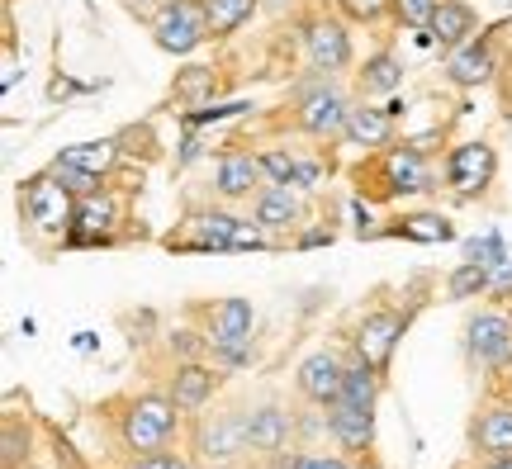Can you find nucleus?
Masks as SVG:
<instances>
[{
  "label": "nucleus",
  "mask_w": 512,
  "mask_h": 469,
  "mask_svg": "<svg viewBox=\"0 0 512 469\" xmlns=\"http://www.w3.org/2000/svg\"><path fill=\"white\" fill-rule=\"evenodd\" d=\"M470 441L484 460H512V398H498L475 417Z\"/></svg>",
  "instance_id": "nucleus-13"
},
{
  "label": "nucleus",
  "mask_w": 512,
  "mask_h": 469,
  "mask_svg": "<svg viewBox=\"0 0 512 469\" xmlns=\"http://www.w3.org/2000/svg\"><path fill=\"white\" fill-rule=\"evenodd\" d=\"M162 5L166 0H124V10L128 15H138V19H157L162 15Z\"/></svg>",
  "instance_id": "nucleus-41"
},
{
  "label": "nucleus",
  "mask_w": 512,
  "mask_h": 469,
  "mask_svg": "<svg viewBox=\"0 0 512 469\" xmlns=\"http://www.w3.org/2000/svg\"><path fill=\"white\" fill-rule=\"evenodd\" d=\"M465 356L475 370H512V313L503 308H479L465 323Z\"/></svg>",
  "instance_id": "nucleus-3"
},
{
  "label": "nucleus",
  "mask_w": 512,
  "mask_h": 469,
  "mask_svg": "<svg viewBox=\"0 0 512 469\" xmlns=\"http://www.w3.org/2000/svg\"><path fill=\"white\" fill-rule=\"evenodd\" d=\"M489 294H512V256L503 266H494V289H489Z\"/></svg>",
  "instance_id": "nucleus-42"
},
{
  "label": "nucleus",
  "mask_w": 512,
  "mask_h": 469,
  "mask_svg": "<svg viewBox=\"0 0 512 469\" xmlns=\"http://www.w3.org/2000/svg\"><path fill=\"white\" fill-rule=\"evenodd\" d=\"M48 176H53L62 190H72L76 199H86V195H95L100 190V181L105 176H95V171H81V166H72L67 157H53V166H48Z\"/></svg>",
  "instance_id": "nucleus-29"
},
{
  "label": "nucleus",
  "mask_w": 512,
  "mask_h": 469,
  "mask_svg": "<svg viewBox=\"0 0 512 469\" xmlns=\"http://www.w3.org/2000/svg\"><path fill=\"white\" fill-rule=\"evenodd\" d=\"M204 91H214V72H209V67H190V72L176 81V95H181V100H200Z\"/></svg>",
  "instance_id": "nucleus-35"
},
{
  "label": "nucleus",
  "mask_w": 512,
  "mask_h": 469,
  "mask_svg": "<svg viewBox=\"0 0 512 469\" xmlns=\"http://www.w3.org/2000/svg\"><path fill=\"white\" fill-rule=\"evenodd\" d=\"M294 460H299V455H294V451H280V455H266V469H294Z\"/></svg>",
  "instance_id": "nucleus-45"
},
{
  "label": "nucleus",
  "mask_w": 512,
  "mask_h": 469,
  "mask_svg": "<svg viewBox=\"0 0 512 469\" xmlns=\"http://www.w3.org/2000/svg\"><path fill=\"white\" fill-rule=\"evenodd\" d=\"M124 469H195V460L176 451H152V455H128Z\"/></svg>",
  "instance_id": "nucleus-33"
},
{
  "label": "nucleus",
  "mask_w": 512,
  "mask_h": 469,
  "mask_svg": "<svg viewBox=\"0 0 512 469\" xmlns=\"http://www.w3.org/2000/svg\"><path fill=\"white\" fill-rule=\"evenodd\" d=\"M337 5H342L356 24H375L384 10H394V0H337Z\"/></svg>",
  "instance_id": "nucleus-37"
},
{
  "label": "nucleus",
  "mask_w": 512,
  "mask_h": 469,
  "mask_svg": "<svg viewBox=\"0 0 512 469\" xmlns=\"http://www.w3.org/2000/svg\"><path fill=\"white\" fill-rule=\"evenodd\" d=\"M470 34H475V10L465 0H441L432 15V38L446 48H460V43H470Z\"/></svg>",
  "instance_id": "nucleus-22"
},
{
  "label": "nucleus",
  "mask_w": 512,
  "mask_h": 469,
  "mask_svg": "<svg viewBox=\"0 0 512 469\" xmlns=\"http://www.w3.org/2000/svg\"><path fill=\"white\" fill-rule=\"evenodd\" d=\"M261 0H204V15H209V38H228L233 29H242Z\"/></svg>",
  "instance_id": "nucleus-24"
},
{
  "label": "nucleus",
  "mask_w": 512,
  "mask_h": 469,
  "mask_svg": "<svg viewBox=\"0 0 512 469\" xmlns=\"http://www.w3.org/2000/svg\"><path fill=\"white\" fill-rule=\"evenodd\" d=\"M389 233H394V237H413V242H451V237H456V228H451L441 214H408V218H399Z\"/></svg>",
  "instance_id": "nucleus-27"
},
{
  "label": "nucleus",
  "mask_w": 512,
  "mask_h": 469,
  "mask_svg": "<svg viewBox=\"0 0 512 469\" xmlns=\"http://www.w3.org/2000/svg\"><path fill=\"white\" fill-rule=\"evenodd\" d=\"M19 204H24V218L34 223L38 233H67L72 228L76 195L62 190L48 171H38V176H29V181L19 185Z\"/></svg>",
  "instance_id": "nucleus-4"
},
{
  "label": "nucleus",
  "mask_w": 512,
  "mask_h": 469,
  "mask_svg": "<svg viewBox=\"0 0 512 469\" xmlns=\"http://www.w3.org/2000/svg\"><path fill=\"white\" fill-rule=\"evenodd\" d=\"M494 171H498V157L489 143H460L446 157V181L456 185L460 195H479L484 185L494 181Z\"/></svg>",
  "instance_id": "nucleus-10"
},
{
  "label": "nucleus",
  "mask_w": 512,
  "mask_h": 469,
  "mask_svg": "<svg viewBox=\"0 0 512 469\" xmlns=\"http://www.w3.org/2000/svg\"><path fill=\"white\" fill-rule=\"evenodd\" d=\"M152 34L162 53H195L204 38H209V15H204V0H166L162 15L152 19Z\"/></svg>",
  "instance_id": "nucleus-5"
},
{
  "label": "nucleus",
  "mask_w": 512,
  "mask_h": 469,
  "mask_svg": "<svg viewBox=\"0 0 512 469\" xmlns=\"http://www.w3.org/2000/svg\"><path fill=\"white\" fill-rule=\"evenodd\" d=\"M342 379H347V361L337 351H313L294 370V389L309 398L313 408H328L342 398Z\"/></svg>",
  "instance_id": "nucleus-8"
},
{
  "label": "nucleus",
  "mask_w": 512,
  "mask_h": 469,
  "mask_svg": "<svg viewBox=\"0 0 512 469\" xmlns=\"http://www.w3.org/2000/svg\"><path fill=\"white\" fill-rule=\"evenodd\" d=\"M328 436L347 455H366L375 441V408H356L347 398L328 403Z\"/></svg>",
  "instance_id": "nucleus-11"
},
{
  "label": "nucleus",
  "mask_w": 512,
  "mask_h": 469,
  "mask_svg": "<svg viewBox=\"0 0 512 469\" xmlns=\"http://www.w3.org/2000/svg\"><path fill=\"white\" fill-rule=\"evenodd\" d=\"M403 327H408V318L403 313H394V308H375V313H366L361 318V327H356V337H351V346H356V356L366 365H375V370H389V361H394V351H399V337Z\"/></svg>",
  "instance_id": "nucleus-7"
},
{
  "label": "nucleus",
  "mask_w": 512,
  "mask_h": 469,
  "mask_svg": "<svg viewBox=\"0 0 512 469\" xmlns=\"http://www.w3.org/2000/svg\"><path fill=\"white\" fill-rule=\"evenodd\" d=\"M261 166H266V176H271L275 185H299V181H304V162H299V157H290V152H266V157H261Z\"/></svg>",
  "instance_id": "nucleus-31"
},
{
  "label": "nucleus",
  "mask_w": 512,
  "mask_h": 469,
  "mask_svg": "<svg viewBox=\"0 0 512 469\" xmlns=\"http://www.w3.org/2000/svg\"><path fill=\"white\" fill-rule=\"evenodd\" d=\"M252 218L275 233V228H290L299 223V195H294V185H266V190H256V204H252Z\"/></svg>",
  "instance_id": "nucleus-21"
},
{
  "label": "nucleus",
  "mask_w": 512,
  "mask_h": 469,
  "mask_svg": "<svg viewBox=\"0 0 512 469\" xmlns=\"http://www.w3.org/2000/svg\"><path fill=\"white\" fill-rule=\"evenodd\" d=\"M252 323H256V308L247 299H223L214 313H209V346H238L252 342Z\"/></svg>",
  "instance_id": "nucleus-18"
},
{
  "label": "nucleus",
  "mask_w": 512,
  "mask_h": 469,
  "mask_svg": "<svg viewBox=\"0 0 512 469\" xmlns=\"http://www.w3.org/2000/svg\"><path fill=\"white\" fill-rule=\"evenodd\" d=\"M242 109H252V105H242V100H233V105H214V109H190V114H185V128L219 124V119H233V114H242Z\"/></svg>",
  "instance_id": "nucleus-36"
},
{
  "label": "nucleus",
  "mask_w": 512,
  "mask_h": 469,
  "mask_svg": "<svg viewBox=\"0 0 512 469\" xmlns=\"http://www.w3.org/2000/svg\"><path fill=\"white\" fill-rule=\"evenodd\" d=\"M24 469H38V465H24Z\"/></svg>",
  "instance_id": "nucleus-49"
},
{
  "label": "nucleus",
  "mask_w": 512,
  "mask_h": 469,
  "mask_svg": "<svg viewBox=\"0 0 512 469\" xmlns=\"http://www.w3.org/2000/svg\"><path fill=\"white\" fill-rule=\"evenodd\" d=\"M261 247H271V237L261 223H238V233H233V252H261Z\"/></svg>",
  "instance_id": "nucleus-38"
},
{
  "label": "nucleus",
  "mask_w": 512,
  "mask_h": 469,
  "mask_svg": "<svg viewBox=\"0 0 512 469\" xmlns=\"http://www.w3.org/2000/svg\"><path fill=\"white\" fill-rule=\"evenodd\" d=\"M389 133H394V109H351L342 138L356 147H384Z\"/></svg>",
  "instance_id": "nucleus-23"
},
{
  "label": "nucleus",
  "mask_w": 512,
  "mask_h": 469,
  "mask_svg": "<svg viewBox=\"0 0 512 469\" xmlns=\"http://www.w3.org/2000/svg\"><path fill=\"white\" fill-rule=\"evenodd\" d=\"M384 181H389L394 195H422V190H432L427 157H422L418 147H394L389 162H384Z\"/></svg>",
  "instance_id": "nucleus-19"
},
{
  "label": "nucleus",
  "mask_w": 512,
  "mask_h": 469,
  "mask_svg": "<svg viewBox=\"0 0 512 469\" xmlns=\"http://www.w3.org/2000/svg\"><path fill=\"white\" fill-rule=\"evenodd\" d=\"M294 469H351V460H342V455H299Z\"/></svg>",
  "instance_id": "nucleus-40"
},
{
  "label": "nucleus",
  "mask_w": 512,
  "mask_h": 469,
  "mask_svg": "<svg viewBox=\"0 0 512 469\" xmlns=\"http://www.w3.org/2000/svg\"><path fill=\"white\" fill-rule=\"evenodd\" d=\"M261 176H266L261 157H252V152H223L219 171H214V190H219V199H252Z\"/></svg>",
  "instance_id": "nucleus-17"
},
{
  "label": "nucleus",
  "mask_w": 512,
  "mask_h": 469,
  "mask_svg": "<svg viewBox=\"0 0 512 469\" xmlns=\"http://www.w3.org/2000/svg\"><path fill=\"white\" fill-rule=\"evenodd\" d=\"M489 289H494V271H489L484 261H460L456 271H451V280H446V294H451L456 304L479 299V294H489Z\"/></svg>",
  "instance_id": "nucleus-26"
},
{
  "label": "nucleus",
  "mask_w": 512,
  "mask_h": 469,
  "mask_svg": "<svg viewBox=\"0 0 512 469\" xmlns=\"http://www.w3.org/2000/svg\"><path fill=\"white\" fill-rule=\"evenodd\" d=\"M347 114H351L347 95L337 91L328 76L299 91V128L313 133V138H337V133H347Z\"/></svg>",
  "instance_id": "nucleus-6"
},
{
  "label": "nucleus",
  "mask_w": 512,
  "mask_h": 469,
  "mask_svg": "<svg viewBox=\"0 0 512 469\" xmlns=\"http://www.w3.org/2000/svg\"><path fill=\"white\" fill-rule=\"evenodd\" d=\"M190 451H195V465L238 469L242 460L252 455V441H247V408L195 413V422H190Z\"/></svg>",
  "instance_id": "nucleus-1"
},
{
  "label": "nucleus",
  "mask_w": 512,
  "mask_h": 469,
  "mask_svg": "<svg viewBox=\"0 0 512 469\" xmlns=\"http://www.w3.org/2000/svg\"><path fill=\"white\" fill-rule=\"evenodd\" d=\"M119 223V199L95 190V195L76 199V214H72V228H67V247H105Z\"/></svg>",
  "instance_id": "nucleus-9"
},
{
  "label": "nucleus",
  "mask_w": 512,
  "mask_h": 469,
  "mask_svg": "<svg viewBox=\"0 0 512 469\" xmlns=\"http://www.w3.org/2000/svg\"><path fill=\"white\" fill-rule=\"evenodd\" d=\"M489 469H512V460H489Z\"/></svg>",
  "instance_id": "nucleus-47"
},
{
  "label": "nucleus",
  "mask_w": 512,
  "mask_h": 469,
  "mask_svg": "<svg viewBox=\"0 0 512 469\" xmlns=\"http://www.w3.org/2000/svg\"><path fill=\"white\" fill-rule=\"evenodd\" d=\"M508 398H512V375H508Z\"/></svg>",
  "instance_id": "nucleus-48"
},
{
  "label": "nucleus",
  "mask_w": 512,
  "mask_h": 469,
  "mask_svg": "<svg viewBox=\"0 0 512 469\" xmlns=\"http://www.w3.org/2000/svg\"><path fill=\"white\" fill-rule=\"evenodd\" d=\"M441 0H394V15L408 29H432V15H437Z\"/></svg>",
  "instance_id": "nucleus-32"
},
{
  "label": "nucleus",
  "mask_w": 512,
  "mask_h": 469,
  "mask_svg": "<svg viewBox=\"0 0 512 469\" xmlns=\"http://www.w3.org/2000/svg\"><path fill=\"white\" fill-rule=\"evenodd\" d=\"M214 351V365H223V370H238V365L252 361V342H238V346H209Z\"/></svg>",
  "instance_id": "nucleus-39"
},
{
  "label": "nucleus",
  "mask_w": 512,
  "mask_h": 469,
  "mask_svg": "<svg viewBox=\"0 0 512 469\" xmlns=\"http://www.w3.org/2000/svg\"><path fill=\"white\" fill-rule=\"evenodd\" d=\"M195 157H200V138L190 133V138H181V152H176V166H190V162H195Z\"/></svg>",
  "instance_id": "nucleus-44"
},
{
  "label": "nucleus",
  "mask_w": 512,
  "mask_h": 469,
  "mask_svg": "<svg viewBox=\"0 0 512 469\" xmlns=\"http://www.w3.org/2000/svg\"><path fill=\"white\" fill-rule=\"evenodd\" d=\"M238 223L242 218L233 214H223V209H204V214H190V233L195 237H171L166 247H176V252H233V233H238Z\"/></svg>",
  "instance_id": "nucleus-12"
},
{
  "label": "nucleus",
  "mask_w": 512,
  "mask_h": 469,
  "mask_svg": "<svg viewBox=\"0 0 512 469\" xmlns=\"http://www.w3.org/2000/svg\"><path fill=\"white\" fill-rule=\"evenodd\" d=\"M328 242H332V233H323V228H313V233L299 237V247H328Z\"/></svg>",
  "instance_id": "nucleus-46"
},
{
  "label": "nucleus",
  "mask_w": 512,
  "mask_h": 469,
  "mask_svg": "<svg viewBox=\"0 0 512 469\" xmlns=\"http://www.w3.org/2000/svg\"><path fill=\"white\" fill-rule=\"evenodd\" d=\"M247 441H252L256 455H280L290 451L294 441V417L280 408V403H261L247 413Z\"/></svg>",
  "instance_id": "nucleus-15"
},
{
  "label": "nucleus",
  "mask_w": 512,
  "mask_h": 469,
  "mask_svg": "<svg viewBox=\"0 0 512 469\" xmlns=\"http://www.w3.org/2000/svg\"><path fill=\"white\" fill-rule=\"evenodd\" d=\"M171 346L181 351L185 361H195V356H200V346H195V332H176V337H171Z\"/></svg>",
  "instance_id": "nucleus-43"
},
{
  "label": "nucleus",
  "mask_w": 512,
  "mask_h": 469,
  "mask_svg": "<svg viewBox=\"0 0 512 469\" xmlns=\"http://www.w3.org/2000/svg\"><path fill=\"white\" fill-rule=\"evenodd\" d=\"M181 408L166 394H138L124 403L119 413V441L133 455H152V451H171V441L181 432Z\"/></svg>",
  "instance_id": "nucleus-2"
},
{
  "label": "nucleus",
  "mask_w": 512,
  "mask_h": 469,
  "mask_svg": "<svg viewBox=\"0 0 512 469\" xmlns=\"http://www.w3.org/2000/svg\"><path fill=\"white\" fill-rule=\"evenodd\" d=\"M304 43H309L313 72H342L351 62V34L337 24V19H313Z\"/></svg>",
  "instance_id": "nucleus-16"
},
{
  "label": "nucleus",
  "mask_w": 512,
  "mask_h": 469,
  "mask_svg": "<svg viewBox=\"0 0 512 469\" xmlns=\"http://www.w3.org/2000/svg\"><path fill=\"white\" fill-rule=\"evenodd\" d=\"M214 389H219V375L209 370L204 361H181L176 365V375H171V384H166V398L181 408L185 417H195L214 398Z\"/></svg>",
  "instance_id": "nucleus-14"
},
{
  "label": "nucleus",
  "mask_w": 512,
  "mask_h": 469,
  "mask_svg": "<svg viewBox=\"0 0 512 469\" xmlns=\"http://www.w3.org/2000/svg\"><path fill=\"white\" fill-rule=\"evenodd\" d=\"M465 252H470V261H484L489 271L508 261V247H503V237H498V233H484V237H475V242H470Z\"/></svg>",
  "instance_id": "nucleus-34"
},
{
  "label": "nucleus",
  "mask_w": 512,
  "mask_h": 469,
  "mask_svg": "<svg viewBox=\"0 0 512 469\" xmlns=\"http://www.w3.org/2000/svg\"><path fill=\"white\" fill-rule=\"evenodd\" d=\"M0 465L19 469L29 465V427L19 417H5V436H0Z\"/></svg>",
  "instance_id": "nucleus-30"
},
{
  "label": "nucleus",
  "mask_w": 512,
  "mask_h": 469,
  "mask_svg": "<svg viewBox=\"0 0 512 469\" xmlns=\"http://www.w3.org/2000/svg\"><path fill=\"white\" fill-rule=\"evenodd\" d=\"M403 86V67L394 53H375L361 67V95H394Z\"/></svg>",
  "instance_id": "nucleus-25"
},
{
  "label": "nucleus",
  "mask_w": 512,
  "mask_h": 469,
  "mask_svg": "<svg viewBox=\"0 0 512 469\" xmlns=\"http://www.w3.org/2000/svg\"><path fill=\"white\" fill-rule=\"evenodd\" d=\"M72 166H81V171H95V176H110V166L119 162V143H76V147H67L62 152Z\"/></svg>",
  "instance_id": "nucleus-28"
},
{
  "label": "nucleus",
  "mask_w": 512,
  "mask_h": 469,
  "mask_svg": "<svg viewBox=\"0 0 512 469\" xmlns=\"http://www.w3.org/2000/svg\"><path fill=\"white\" fill-rule=\"evenodd\" d=\"M446 76H451L456 86H484V81L494 76V48H489V38L460 43L456 53L446 57Z\"/></svg>",
  "instance_id": "nucleus-20"
}]
</instances>
